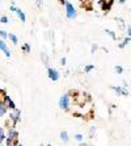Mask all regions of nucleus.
<instances>
[{"mask_svg": "<svg viewBox=\"0 0 131 146\" xmlns=\"http://www.w3.org/2000/svg\"><path fill=\"white\" fill-rule=\"evenodd\" d=\"M61 139L63 141L64 143H67V142H68V139H70V138H68V133L66 132V130L61 132Z\"/></svg>", "mask_w": 131, "mask_h": 146, "instance_id": "13", "label": "nucleus"}, {"mask_svg": "<svg viewBox=\"0 0 131 146\" xmlns=\"http://www.w3.org/2000/svg\"><path fill=\"white\" fill-rule=\"evenodd\" d=\"M100 4L105 12H109V9H110L111 5H113V0H101Z\"/></svg>", "mask_w": 131, "mask_h": 146, "instance_id": "8", "label": "nucleus"}, {"mask_svg": "<svg viewBox=\"0 0 131 146\" xmlns=\"http://www.w3.org/2000/svg\"><path fill=\"white\" fill-rule=\"evenodd\" d=\"M80 1H85V0H80Z\"/></svg>", "mask_w": 131, "mask_h": 146, "instance_id": "35", "label": "nucleus"}, {"mask_svg": "<svg viewBox=\"0 0 131 146\" xmlns=\"http://www.w3.org/2000/svg\"><path fill=\"white\" fill-rule=\"evenodd\" d=\"M36 1H37V5H38V7H42V0H36Z\"/></svg>", "mask_w": 131, "mask_h": 146, "instance_id": "27", "label": "nucleus"}, {"mask_svg": "<svg viewBox=\"0 0 131 146\" xmlns=\"http://www.w3.org/2000/svg\"><path fill=\"white\" fill-rule=\"evenodd\" d=\"M0 37H1V40H4V38L8 37V33L5 31H0Z\"/></svg>", "mask_w": 131, "mask_h": 146, "instance_id": "20", "label": "nucleus"}, {"mask_svg": "<svg viewBox=\"0 0 131 146\" xmlns=\"http://www.w3.org/2000/svg\"><path fill=\"white\" fill-rule=\"evenodd\" d=\"M117 21H118V24H119V27H121V29H123V28H124L123 20H122V19H117Z\"/></svg>", "mask_w": 131, "mask_h": 146, "instance_id": "24", "label": "nucleus"}, {"mask_svg": "<svg viewBox=\"0 0 131 146\" xmlns=\"http://www.w3.org/2000/svg\"><path fill=\"white\" fill-rule=\"evenodd\" d=\"M59 1H61L62 4H64V3H66V1H67V0H59Z\"/></svg>", "mask_w": 131, "mask_h": 146, "instance_id": "31", "label": "nucleus"}, {"mask_svg": "<svg viewBox=\"0 0 131 146\" xmlns=\"http://www.w3.org/2000/svg\"><path fill=\"white\" fill-rule=\"evenodd\" d=\"M0 50L5 54V57L7 58H11V50H9V48L7 46V44L4 42V40H0Z\"/></svg>", "mask_w": 131, "mask_h": 146, "instance_id": "7", "label": "nucleus"}, {"mask_svg": "<svg viewBox=\"0 0 131 146\" xmlns=\"http://www.w3.org/2000/svg\"><path fill=\"white\" fill-rule=\"evenodd\" d=\"M115 72H117V74H122V72H123V68L121 67V66H115Z\"/></svg>", "mask_w": 131, "mask_h": 146, "instance_id": "22", "label": "nucleus"}, {"mask_svg": "<svg viewBox=\"0 0 131 146\" xmlns=\"http://www.w3.org/2000/svg\"><path fill=\"white\" fill-rule=\"evenodd\" d=\"M93 133H96V128H94V126L91 129V136H93Z\"/></svg>", "mask_w": 131, "mask_h": 146, "instance_id": "28", "label": "nucleus"}, {"mask_svg": "<svg viewBox=\"0 0 131 146\" xmlns=\"http://www.w3.org/2000/svg\"><path fill=\"white\" fill-rule=\"evenodd\" d=\"M17 137H18V133H17V130L14 129V128H9V130H8V137H7V138L13 139V141H17Z\"/></svg>", "mask_w": 131, "mask_h": 146, "instance_id": "9", "label": "nucleus"}, {"mask_svg": "<svg viewBox=\"0 0 131 146\" xmlns=\"http://www.w3.org/2000/svg\"><path fill=\"white\" fill-rule=\"evenodd\" d=\"M130 31H131V28H130V25H128V27H127V36H128V37H130Z\"/></svg>", "mask_w": 131, "mask_h": 146, "instance_id": "29", "label": "nucleus"}, {"mask_svg": "<svg viewBox=\"0 0 131 146\" xmlns=\"http://www.w3.org/2000/svg\"><path fill=\"white\" fill-rule=\"evenodd\" d=\"M93 68H94V65H88V66H85L84 67V71L85 72H91Z\"/></svg>", "mask_w": 131, "mask_h": 146, "instance_id": "19", "label": "nucleus"}, {"mask_svg": "<svg viewBox=\"0 0 131 146\" xmlns=\"http://www.w3.org/2000/svg\"><path fill=\"white\" fill-rule=\"evenodd\" d=\"M66 61H67V59H66V58L63 57V58L61 59V65H62V66H64V65H66Z\"/></svg>", "mask_w": 131, "mask_h": 146, "instance_id": "26", "label": "nucleus"}, {"mask_svg": "<svg viewBox=\"0 0 131 146\" xmlns=\"http://www.w3.org/2000/svg\"><path fill=\"white\" fill-rule=\"evenodd\" d=\"M9 117H11V120L13 121L14 125H16L17 122H20V120H21V112L18 111V109L13 108L12 111H11V113H9Z\"/></svg>", "mask_w": 131, "mask_h": 146, "instance_id": "3", "label": "nucleus"}, {"mask_svg": "<svg viewBox=\"0 0 131 146\" xmlns=\"http://www.w3.org/2000/svg\"><path fill=\"white\" fill-rule=\"evenodd\" d=\"M47 146H53V145H50V143H49V145H47Z\"/></svg>", "mask_w": 131, "mask_h": 146, "instance_id": "33", "label": "nucleus"}, {"mask_svg": "<svg viewBox=\"0 0 131 146\" xmlns=\"http://www.w3.org/2000/svg\"><path fill=\"white\" fill-rule=\"evenodd\" d=\"M110 88L113 90V91H115L118 95H121V96H127L128 95V91H127V90L122 88V87H113V86H111Z\"/></svg>", "mask_w": 131, "mask_h": 146, "instance_id": "10", "label": "nucleus"}, {"mask_svg": "<svg viewBox=\"0 0 131 146\" xmlns=\"http://www.w3.org/2000/svg\"><path fill=\"white\" fill-rule=\"evenodd\" d=\"M64 5H66V15H67V19H70V20L76 19V9H75L74 5H72L70 1H66Z\"/></svg>", "mask_w": 131, "mask_h": 146, "instance_id": "2", "label": "nucleus"}, {"mask_svg": "<svg viewBox=\"0 0 131 146\" xmlns=\"http://www.w3.org/2000/svg\"><path fill=\"white\" fill-rule=\"evenodd\" d=\"M87 146H94V145H87Z\"/></svg>", "mask_w": 131, "mask_h": 146, "instance_id": "32", "label": "nucleus"}, {"mask_svg": "<svg viewBox=\"0 0 131 146\" xmlns=\"http://www.w3.org/2000/svg\"><path fill=\"white\" fill-rule=\"evenodd\" d=\"M14 143H17V141H13V139L7 138V146H13Z\"/></svg>", "mask_w": 131, "mask_h": 146, "instance_id": "21", "label": "nucleus"}, {"mask_svg": "<svg viewBox=\"0 0 131 146\" xmlns=\"http://www.w3.org/2000/svg\"><path fill=\"white\" fill-rule=\"evenodd\" d=\"M41 146H43V145H41Z\"/></svg>", "mask_w": 131, "mask_h": 146, "instance_id": "36", "label": "nucleus"}, {"mask_svg": "<svg viewBox=\"0 0 131 146\" xmlns=\"http://www.w3.org/2000/svg\"><path fill=\"white\" fill-rule=\"evenodd\" d=\"M0 23H3V24H7V23H8V17H7V16H3L1 19H0Z\"/></svg>", "mask_w": 131, "mask_h": 146, "instance_id": "23", "label": "nucleus"}, {"mask_svg": "<svg viewBox=\"0 0 131 146\" xmlns=\"http://www.w3.org/2000/svg\"><path fill=\"white\" fill-rule=\"evenodd\" d=\"M70 106H71V98L70 95H62L61 99H59V107H61L63 111H68L70 109Z\"/></svg>", "mask_w": 131, "mask_h": 146, "instance_id": "1", "label": "nucleus"}, {"mask_svg": "<svg viewBox=\"0 0 131 146\" xmlns=\"http://www.w3.org/2000/svg\"><path fill=\"white\" fill-rule=\"evenodd\" d=\"M47 74H49V78L53 82H57L58 79H59V72H58V70H55V68L49 67L47 68Z\"/></svg>", "mask_w": 131, "mask_h": 146, "instance_id": "6", "label": "nucleus"}, {"mask_svg": "<svg viewBox=\"0 0 131 146\" xmlns=\"http://www.w3.org/2000/svg\"><path fill=\"white\" fill-rule=\"evenodd\" d=\"M105 33L108 34V36H110V37L113 38V40H114V41L117 40V34H115L113 31H110V29H105Z\"/></svg>", "mask_w": 131, "mask_h": 146, "instance_id": "15", "label": "nucleus"}, {"mask_svg": "<svg viewBox=\"0 0 131 146\" xmlns=\"http://www.w3.org/2000/svg\"><path fill=\"white\" fill-rule=\"evenodd\" d=\"M18 146H24V145H22V143H21V145H18Z\"/></svg>", "mask_w": 131, "mask_h": 146, "instance_id": "34", "label": "nucleus"}, {"mask_svg": "<svg viewBox=\"0 0 131 146\" xmlns=\"http://www.w3.org/2000/svg\"><path fill=\"white\" fill-rule=\"evenodd\" d=\"M4 139H5V132H4V129L0 126V143L3 142Z\"/></svg>", "mask_w": 131, "mask_h": 146, "instance_id": "17", "label": "nucleus"}, {"mask_svg": "<svg viewBox=\"0 0 131 146\" xmlns=\"http://www.w3.org/2000/svg\"><path fill=\"white\" fill-rule=\"evenodd\" d=\"M97 49H98V45L97 44H94V45H92V53H96V51H97Z\"/></svg>", "mask_w": 131, "mask_h": 146, "instance_id": "25", "label": "nucleus"}, {"mask_svg": "<svg viewBox=\"0 0 131 146\" xmlns=\"http://www.w3.org/2000/svg\"><path fill=\"white\" fill-rule=\"evenodd\" d=\"M22 51H24V53H26V54H28V53H30V51H32L30 45H29V44H24L22 45Z\"/></svg>", "mask_w": 131, "mask_h": 146, "instance_id": "16", "label": "nucleus"}, {"mask_svg": "<svg viewBox=\"0 0 131 146\" xmlns=\"http://www.w3.org/2000/svg\"><path fill=\"white\" fill-rule=\"evenodd\" d=\"M3 103H4V106L7 107V108H9V109L16 108V106H14L13 100H12V99H11L8 95H5V94L3 95Z\"/></svg>", "mask_w": 131, "mask_h": 146, "instance_id": "5", "label": "nucleus"}, {"mask_svg": "<svg viewBox=\"0 0 131 146\" xmlns=\"http://www.w3.org/2000/svg\"><path fill=\"white\" fill-rule=\"evenodd\" d=\"M128 44H130V37H128V36H127V37H126L123 41H122L121 44L118 45V48H119V49H124V48H126V46H127Z\"/></svg>", "mask_w": 131, "mask_h": 146, "instance_id": "12", "label": "nucleus"}, {"mask_svg": "<svg viewBox=\"0 0 131 146\" xmlns=\"http://www.w3.org/2000/svg\"><path fill=\"white\" fill-rule=\"evenodd\" d=\"M119 3H121V4H123V3H126V0H119Z\"/></svg>", "mask_w": 131, "mask_h": 146, "instance_id": "30", "label": "nucleus"}, {"mask_svg": "<svg viewBox=\"0 0 131 146\" xmlns=\"http://www.w3.org/2000/svg\"><path fill=\"white\" fill-rule=\"evenodd\" d=\"M75 139H76V141H79V142H81V141L84 139V136H83V134H80V133H77V134H75Z\"/></svg>", "mask_w": 131, "mask_h": 146, "instance_id": "18", "label": "nucleus"}, {"mask_svg": "<svg viewBox=\"0 0 131 146\" xmlns=\"http://www.w3.org/2000/svg\"><path fill=\"white\" fill-rule=\"evenodd\" d=\"M8 37H9V40L13 42V45H17L18 44V38H17V36H14L13 33H9L8 34Z\"/></svg>", "mask_w": 131, "mask_h": 146, "instance_id": "14", "label": "nucleus"}, {"mask_svg": "<svg viewBox=\"0 0 131 146\" xmlns=\"http://www.w3.org/2000/svg\"><path fill=\"white\" fill-rule=\"evenodd\" d=\"M11 11H12V12H14V13L18 16V19L21 20V23H25V21H26V16H25V13H24L20 8L14 7V5H11Z\"/></svg>", "mask_w": 131, "mask_h": 146, "instance_id": "4", "label": "nucleus"}, {"mask_svg": "<svg viewBox=\"0 0 131 146\" xmlns=\"http://www.w3.org/2000/svg\"><path fill=\"white\" fill-rule=\"evenodd\" d=\"M7 111H8V108L5 106H4V103H3V100L0 102V119L3 117V116H5V113H7Z\"/></svg>", "mask_w": 131, "mask_h": 146, "instance_id": "11", "label": "nucleus"}]
</instances>
